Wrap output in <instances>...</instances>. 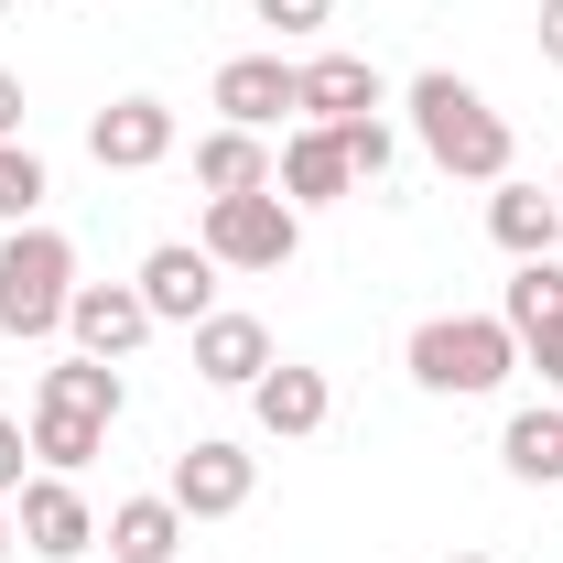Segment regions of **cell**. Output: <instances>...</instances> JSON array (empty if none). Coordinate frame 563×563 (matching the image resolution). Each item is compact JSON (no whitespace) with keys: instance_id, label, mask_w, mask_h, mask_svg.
I'll return each instance as SVG.
<instances>
[{"instance_id":"cell-6","label":"cell","mask_w":563,"mask_h":563,"mask_svg":"<svg viewBox=\"0 0 563 563\" xmlns=\"http://www.w3.org/2000/svg\"><path fill=\"white\" fill-rule=\"evenodd\" d=\"M11 531H22V553H44V563L98 553V509L76 498V477H22V509H11Z\"/></svg>"},{"instance_id":"cell-30","label":"cell","mask_w":563,"mask_h":563,"mask_svg":"<svg viewBox=\"0 0 563 563\" xmlns=\"http://www.w3.org/2000/svg\"><path fill=\"white\" fill-rule=\"evenodd\" d=\"M455 563H488V553H455Z\"/></svg>"},{"instance_id":"cell-2","label":"cell","mask_w":563,"mask_h":563,"mask_svg":"<svg viewBox=\"0 0 563 563\" xmlns=\"http://www.w3.org/2000/svg\"><path fill=\"white\" fill-rule=\"evenodd\" d=\"M509 368H520V336H509L498 314H422L412 325V379L444 390V401H477Z\"/></svg>"},{"instance_id":"cell-11","label":"cell","mask_w":563,"mask_h":563,"mask_svg":"<svg viewBox=\"0 0 563 563\" xmlns=\"http://www.w3.org/2000/svg\"><path fill=\"white\" fill-rule=\"evenodd\" d=\"M217 109H228V131H272V120L303 109V87H292L282 55H228L217 66Z\"/></svg>"},{"instance_id":"cell-15","label":"cell","mask_w":563,"mask_h":563,"mask_svg":"<svg viewBox=\"0 0 563 563\" xmlns=\"http://www.w3.org/2000/svg\"><path fill=\"white\" fill-rule=\"evenodd\" d=\"M120 401H131V390H120V368H109V357H55V368H44V390H33V412H76V422H98V433H109V422H120Z\"/></svg>"},{"instance_id":"cell-8","label":"cell","mask_w":563,"mask_h":563,"mask_svg":"<svg viewBox=\"0 0 563 563\" xmlns=\"http://www.w3.org/2000/svg\"><path fill=\"white\" fill-rule=\"evenodd\" d=\"M141 303H152V325H207L217 314V261L196 239H163V250L141 261Z\"/></svg>"},{"instance_id":"cell-25","label":"cell","mask_w":563,"mask_h":563,"mask_svg":"<svg viewBox=\"0 0 563 563\" xmlns=\"http://www.w3.org/2000/svg\"><path fill=\"white\" fill-rule=\"evenodd\" d=\"M520 368H542V390H563V325H542V336H520Z\"/></svg>"},{"instance_id":"cell-10","label":"cell","mask_w":563,"mask_h":563,"mask_svg":"<svg viewBox=\"0 0 563 563\" xmlns=\"http://www.w3.org/2000/svg\"><path fill=\"white\" fill-rule=\"evenodd\" d=\"M87 152H98V174H152L174 152V109L163 98H120V109L87 120Z\"/></svg>"},{"instance_id":"cell-29","label":"cell","mask_w":563,"mask_h":563,"mask_svg":"<svg viewBox=\"0 0 563 563\" xmlns=\"http://www.w3.org/2000/svg\"><path fill=\"white\" fill-rule=\"evenodd\" d=\"M11 542H22V531H11V520H0V553H11Z\"/></svg>"},{"instance_id":"cell-18","label":"cell","mask_w":563,"mask_h":563,"mask_svg":"<svg viewBox=\"0 0 563 563\" xmlns=\"http://www.w3.org/2000/svg\"><path fill=\"white\" fill-rule=\"evenodd\" d=\"M196 185H207V196H261V185H272L261 131H207L196 141Z\"/></svg>"},{"instance_id":"cell-23","label":"cell","mask_w":563,"mask_h":563,"mask_svg":"<svg viewBox=\"0 0 563 563\" xmlns=\"http://www.w3.org/2000/svg\"><path fill=\"white\" fill-rule=\"evenodd\" d=\"M336 141H347V174H357V185L390 174V131H379V120H336Z\"/></svg>"},{"instance_id":"cell-3","label":"cell","mask_w":563,"mask_h":563,"mask_svg":"<svg viewBox=\"0 0 563 563\" xmlns=\"http://www.w3.org/2000/svg\"><path fill=\"white\" fill-rule=\"evenodd\" d=\"M66 292H76V250L55 228H0V336H55L66 325Z\"/></svg>"},{"instance_id":"cell-16","label":"cell","mask_w":563,"mask_h":563,"mask_svg":"<svg viewBox=\"0 0 563 563\" xmlns=\"http://www.w3.org/2000/svg\"><path fill=\"white\" fill-rule=\"evenodd\" d=\"M261 368H272V325H261V314H207V325H196V379L250 390Z\"/></svg>"},{"instance_id":"cell-13","label":"cell","mask_w":563,"mask_h":563,"mask_svg":"<svg viewBox=\"0 0 563 563\" xmlns=\"http://www.w3.org/2000/svg\"><path fill=\"white\" fill-rule=\"evenodd\" d=\"M272 185H282V207H336V196L357 185V174H347V141L325 131V120L292 131V141H282V163H272Z\"/></svg>"},{"instance_id":"cell-24","label":"cell","mask_w":563,"mask_h":563,"mask_svg":"<svg viewBox=\"0 0 563 563\" xmlns=\"http://www.w3.org/2000/svg\"><path fill=\"white\" fill-rule=\"evenodd\" d=\"M261 22H272V33H325L336 0H261Z\"/></svg>"},{"instance_id":"cell-9","label":"cell","mask_w":563,"mask_h":563,"mask_svg":"<svg viewBox=\"0 0 563 563\" xmlns=\"http://www.w3.org/2000/svg\"><path fill=\"white\" fill-rule=\"evenodd\" d=\"M250 412H261V433H272V444H303V433H325L336 390H325V368H292V357H272V368L250 379Z\"/></svg>"},{"instance_id":"cell-31","label":"cell","mask_w":563,"mask_h":563,"mask_svg":"<svg viewBox=\"0 0 563 563\" xmlns=\"http://www.w3.org/2000/svg\"><path fill=\"white\" fill-rule=\"evenodd\" d=\"M553 196H563V174H553Z\"/></svg>"},{"instance_id":"cell-27","label":"cell","mask_w":563,"mask_h":563,"mask_svg":"<svg viewBox=\"0 0 563 563\" xmlns=\"http://www.w3.org/2000/svg\"><path fill=\"white\" fill-rule=\"evenodd\" d=\"M0 141H22V76L0 66Z\"/></svg>"},{"instance_id":"cell-14","label":"cell","mask_w":563,"mask_h":563,"mask_svg":"<svg viewBox=\"0 0 563 563\" xmlns=\"http://www.w3.org/2000/svg\"><path fill=\"white\" fill-rule=\"evenodd\" d=\"M488 239L509 250V261H553V250H563V196H542V185H509V174H498V196H488Z\"/></svg>"},{"instance_id":"cell-5","label":"cell","mask_w":563,"mask_h":563,"mask_svg":"<svg viewBox=\"0 0 563 563\" xmlns=\"http://www.w3.org/2000/svg\"><path fill=\"white\" fill-rule=\"evenodd\" d=\"M250 488H261L250 444H217V433H196V444L174 455V477H163V498H174L185 520H228V509H250Z\"/></svg>"},{"instance_id":"cell-32","label":"cell","mask_w":563,"mask_h":563,"mask_svg":"<svg viewBox=\"0 0 563 563\" xmlns=\"http://www.w3.org/2000/svg\"><path fill=\"white\" fill-rule=\"evenodd\" d=\"M0 11H11V0H0Z\"/></svg>"},{"instance_id":"cell-17","label":"cell","mask_w":563,"mask_h":563,"mask_svg":"<svg viewBox=\"0 0 563 563\" xmlns=\"http://www.w3.org/2000/svg\"><path fill=\"white\" fill-rule=\"evenodd\" d=\"M98 542H109L120 563H174L185 553V509H174V498H120Z\"/></svg>"},{"instance_id":"cell-1","label":"cell","mask_w":563,"mask_h":563,"mask_svg":"<svg viewBox=\"0 0 563 563\" xmlns=\"http://www.w3.org/2000/svg\"><path fill=\"white\" fill-rule=\"evenodd\" d=\"M412 131H422V152H433L444 174H466V185H498V174H509V120L444 66L412 76Z\"/></svg>"},{"instance_id":"cell-4","label":"cell","mask_w":563,"mask_h":563,"mask_svg":"<svg viewBox=\"0 0 563 563\" xmlns=\"http://www.w3.org/2000/svg\"><path fill=\"white\" fill-rule=\"evenodd\" d=\"M207 250L217 272H282L292 250H303V207H282V185L261 196H207Z\"/></svg>"},{"instance_id":"cell-20","label":"cell","mask_w":563,"mask_h":563,"mask_svg":"<svg viewBox=\"0 0 563 563\" xmlns=\"http://www.w3.org/2000/svg\"><path fill=\"white\" fill-rule=\"evenodd\" d=\"M498 325H509V336H542V325H563V261H520L509 303H498Z\"/></svg>"},{"instance_id":"cell-12","label":"cell","mask_w":563,"mask_h":563,"mask_svg":"<svg viewBox=\"0 0 563 563\" xmlns=\"http://www.w3.org/2000/svg\"><path fill=\"white\" fill-rule=\"evenodd\" d=\"M292 87H303V120H379V66L368 55H303L292 66Z\"/></svg>"},{"instance_id":"cell-26","label":"cell","mask_w":563,"mask_h":563,"mask_svg":"<svg viewBox=\"0 0 563 563\" xmlns=\"http://www.w3.org/2000/svg\"><path fill=\"white\" fill-rule=\"evenodd\" d=\"M22 455H33V433L0 412V498H22Z\"/></svg>"},{"instance_id":"cell-22","label":"cell","mask_w":563,"mask_h":563,"mask_svg":"<svg viewBox=\"0 0 563 563\" xmlns=\"http://www.w3.org/2000/svg\"><path fill=\"white\" fill-rule=\"evenodd\" d=\"M44 196H55V185H44V163H33L22 141H0V228H33Z\"/></svg>"},{"instance_id":"cell-28","label":"cell","mask_w":563,"mask_h":563,"mask_svg":"<svg viewBox=\"0 0 563 563\" xmlns=\"http://www.w3.org/2000/svg\"><path fill=\"white\" fill-rule=\"evenodd\" d=\"M542 55L563 66V0H542Z\"/></svg>"},{"instance_id":"cell-7","label":"cell","mask_w":563,"mask_h":563,"mask_svg":"<svg viewBox=\"0 0 563 563\" xmlns=\"http://www.w3.org/2000/svg\"><path fill=\"white\" fill-rule=\"evenodd\" d=\"M66 336H76L87 357H109V368H120V357L152 336V303H141V282H76V292H66Z\"/></svg>"},{"instance_id":"cell-19","label":"cell","mask_w":563,"mask_h":563,"mask_svg":"<svg viewBox=\"0 0 563 563\" xmlns=\"http://www.w3.org/2000/svg\"><path fill=\"white\" fill-rule=\"evenodd\" d=\"M498 455H509V477H531V488H553L563 477V412H509V433H498Z\"/></svg>"},{"instance_id":"cell-21","label":"cell","mask_w":563,"mask_h":563,"mask_svg":"<svg viewBox=\"0 0 563 563\" xmlns=\"http://www.w3.org/2000/svg\"><path fill=\"white\" fill-rule=\"evenodd\" d=\"M98 444H109L98 422H76V412H33V455H44V477H76Z\"/></svg>"}]
</instances>
